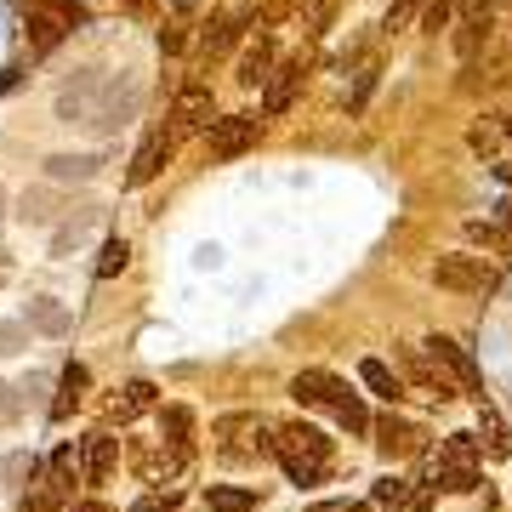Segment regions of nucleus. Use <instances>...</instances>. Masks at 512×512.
Segmentation results:
<instances>
[{
	"mask_svg": "<svg viewBox=\"0 0 512 512\" xmlns=\"http://www.w3.org/2000/svg\"><path fill=\"white\" fill-rule=\"evenodd\" d=\"M171 154H177V131H165V126H154L137 143V154H131V165H126V188H143V183H154L165 165H171Z\"/></svg>",
	"mask_w": 512,
	"mask_h": 512,
	"instance_id": "obj_8",
	"label": "nucleus"
},
{
	"mask_svg": "<svg viewBox=\"0 0 512 512\" xmlns=\"http://www.w3.org/2000/svg\"><path fill=\"white\" fill-rule=\"evenodd\" d=\"M376 63H370V69H359L353 74V92H348V114H365V103H370V92H376Z\"/></svg>",
	"mask_w": 512,
	"mask_h": 512,
	"instance_id": "obj_34",
	"label": "nucleus"
},
{
	"mask_svg": "<svg viewBox=\"0 0 512 512\" xmlns=\"http://www.w3.org/2000/svg\"><path fill=\"white\" fill-rule=\"evenodd\" d=\"M393 512H399V507H393Z\"/></svg>",
	"mask_w": 512,
	"mask_h": 512,
	"instance_id": "obj_49",
	"label": "nucleus"
},
{
	"mask_svg": "<svg viewBox=\"0 0 512 512\" xmlns=\"http://www.w3.org/2000/svg\"><path fill=\"white\" fill-rule=\"evenodd\" d=\"M23 35H29V52H35V57H52L57 46H63V35H69V23L57 18L52 6H40V0H35V6H29V18H23Z\"/></svg>",
	"mask_w": 512,
	"mask_h": 512,
	"instance_id": "obj_11",
	"label": "nucleus"
},
{
	"mask_svg": "<svg viewBox=\"0 0 512 512\" xmlns=\"http://www.w3.org/2000/svg\"><path fill=\"white\" fill-rule=\"evenodd\" d=\"M200 501L205 512H256V490H239V484H211Z\"/></svg>",
	"mask_w": 512,
	"mask_h": 512,
	"instance_id": "obj_28",
	"label": "nucleus"
},
{
	"mask_svg": "<svg viewBox=\"0 0 512 512\" xmlns=\"http://www.w3.org/2000/svg\"><path fill=\"white\" fill-rule=\"evenodd\" d=\"M74 478H80V467H74V444H57L52 461H46V495H52L57 507H69L74 501Z\"/></svg>",
	"mask_w": 512,
	"mask_h": 512,
	"instance_id": "obj_15",
	"label": "nucleus"
},
{
	"mask_svg": "<svg viewBox=\"0 0 512 512\" xmlns=\"http://www.w3.org/2000/svg\"><path fill=\"white\" fill-rule=\"evenodd\" d=\"M439 490L473 495V490H478V467H444V461H439Z\"/></svg>",
	"mask_w": 512,
	"mask_h": 512,
	"instance_id": "obj_32",
	"label": "nucleus"
},
{
	"mask_svg": "<svg viewBox=\"0 0 512 512\" xmlns=\"http://www.w3.org/2000/svg\"><path fill=\"white\" fill-rule=\"evenodd\" d=\"M18 80H23V63H6V69H0V92H12Z\"/></svg>",
	"mask_w": 512,
	"mask_h": 512,
	"instance_id": "obj_41",
	"label": "nucleus"
},
{
	"mask_svg": "<svg viewBox=\"0 0 512 512\" xmlns=\"http://www.w3.org/2000/svg\"><path fill=\"white\" fill-rule=\"evenodd\" d=\"M421 348L433 353V365L456 382V393L461 399H473V404H484V376H478V365H473V353L461 348V342H450V336H427Z\"/></svg>",
	"mask_w": 512,
	"mask_h": 512,
	"instance_id": "obj_3",
	"label": "nucleus"
},
{
	"mask_svg": "<svg viewBox=\"0 0 512 512\" xmlns=\"http://www.w3.org/2000/svg\"><path fill=\"white\" fill-rule=\"evenodd\" d=\"M126 6H131V12H148V6H154V0H126Z\"/></svg>",
	"mask_w": 512,
	"mask_h": 512,
	"instance_id": "obj_47",
	"label": "nucleus"
},
{
	"mask_svg": "<svg viewBox=\"0 0 512 512\" xmlns=\"http://www.w3.org/2000/svg\"><path fill=\"white\" fill-rule=\"evenodd\" d=\"M103 86H109V74L103 69H74L63 86H57V120H80V126H92L97 103H103Z\"/></svg>",
	"mask_w": 512,
	"mask_h": 512,
	"instance_id": "obj_2",
	"label": "nucleus"
},
{
	"mask_svg": "<svg viewBox=\"0 0 512 512\" xmlns=\"http://www.w3.org/2000/svg\"><path fill=\"white\" fill-rule=\"evenodd\" d=\"M160 444H171L177 456H188V444H194V416H188L183 404H160Z\"/></svg>",
	"mask_w": 512,
	"mask_h": 512,
	"instance_id": "obj_22",
	"label": "nucleus"
},
{
	"mask_svg": "<svg viewBox=\"0 0 512 512\" xmlns=\"http://www.w3.org/2000/svg\"><path fill=\"white\" fill-rule=\"evenodd\" d=\"M279 450H296V456L330 461V450H336V444H330L319 427H308V421H291V427H279Z\"/></svg>",
	"mask_w": 512,
	"mask_h": 512,
	"instance_id": "obj_18",
	"label": "nucleus"
},
{
	"mask_svg": "<svg viewBox=\"0 0 512 512\" xmlns=\"http://www.w3.org/2000/svg\"><path fill=\"white\" fill-rule=\"evenodd\" d=\"M404 495H410V490H404V478H376V490H370V501H387V507H399Z\"/></svg>",
	"mask_w": 512,
	"mask_h": 512,
	"instance_id": "obj_37",
	"label": "nucleus"
},
{
	"mask_svg": "<svg viewBox=\"0 0 512 512\" xmlns=\"http://www.w3.org/2000/svg\"><path fill=\"white\" fill-rule=\"evenodd\" d=\"M330 410H336V421L348 427L353 439H365V433H370V410H365V399H359L353 387H342V393H336V404H330Z\"/></svg>",
	"mask_w": 512,
	"mask_h": 512,
	"instance_id": "obj_30",
	"label": "nucleus"
},
{
	"mask_svg": "<svg viewBox=\"0 0 512 512\" xmlns=\"http://www.w3.org/2000/svg\"><path fill=\"white\" fill-rule=\"evenodd\" d=\"M183 46H188L183 23H165V29H160V52H165V57H177V52H183Z\"/></svg>",
	"mask_w": 512,
	"mask_h": 512,
	"instance_id": "obj_40",
	"label": "nucleus"
},
{
	"mask_svg": "<svg viewBox=\"0 0 512 512\" xmlns=\"http://www.w3.org/2000/svg\"><path fill=\"white\" fill-rule=\"evenodd\" d=\"M126 262H131V245H126L120 234H109V239H103V251H97V268H92V274H97V279H114V274H126Z\"/></svg>",
	"mask_w": 512,
	"mask_h": 512,
	"instance_id": "obj_31",
	"label": "nucleus"
},
{
	"mask_svg": "<svg viewBox=\"0 0 512 512\" xmlns=\"http://www.w3.org/2000/svg\"><path fill=\"white\" fill-rule=\"evenodd\" d=\"M97 171H103L97 154H52V160H46V177H52V183H92Z\"/></svg>",
	"mask_w": 512,
	"mask_h": 512,
	"instance_id": "obj_21",
	"label": "nucleus"
},
{
	"mask_svg": "<svg viewBox=\"0 0 512 512\" xmlns=\"http://www.w3.org/2000/svg\"><path fill=\"white\" fill-rule=\"evenodd\" d=\"M467 143H473L478 154H490V148H501V126H484V120H478V126L467 131Z\"/></svg>",
	"mask_w": 512,
	"mask_h": 512,
	"instance_id": "obj_38",
	"label": "nucleus"
},
{
	"mask_svg": "<svg viewBox=\"0 0 512 512\" xmlns=\"http://www.w3.org/2000/svg\"><path fill=\"white\" fill-rule=\"evenodd\" d=\"M404 376H410V382H416L427 399H439V404L456 399V382H450V376L433 365V353H427V348H404Z\"/></svg>",
	"mask_w": 512,
	"mask_h": 512,
	"instance_id": "obj_10",
	"label": "nucleus"
},
{
	"mask_svg": "<svg viewBox=\"0 0 512 512\" xmlns=\"http://www.w3.org/2000/svg\"><path fill=\"white\" fill-rule=\"evenodd\" d=\"M370 433H376V450H382L387 461H399V456H410V450H416V427H410V421H399V416L370 421Z\"/></svg>",
	"mask_w": 512,
	"mask_h": 512,
	"instance_id": "obj_17",
	"label": "nucleus"
},
{
	"mask_svg": "<svg viewBox=\"0 0 512 512\" xmlns=\"http://www.w3.org/2000/svg\"><path fill=\"white\" fill-rule=\"evenodd\" d=\"M12 353H23V325L0 319V359H12Z\"/></svg>",
	"mask_w": 512,
	"mask_h": 512,
	"instance_id": "obj_39",
	"label": "nucleus"
},
{
	"mask_svg": "<svg viewBox=\"0 0 512 512\" xmlns=\"http://www.w3.org/2000/svg\"><path fill=\"white\" fill-rule=\"evenodd\" d=\"M478 444H484V456H495V461L512 456V427H507V416H501L490 399L478 404Z\"/></svg>",
	"mask_w": 512,
	"mask_h": 512,
	"instance_id": "obj_16",
	"label": "nucleus"
},
{
	"mask_svg": "<svg viewBox=\"0 0 512 512\" xmlns=\"http://www.w3.org/2000/svg\"><path fill=\"white\" fill-rule=\"evenodd\" d=\"M69 512H114L109 501H69Z\"/></svg>",
	"mask_w": 512,
	"mask_h": 512,
	"instance_id": "obj_44",
	"label": "nucleus"
},
{
	"mask_svg": "<svg viewBox=\"0 0 512 512\" xmlns=\"http://www.w3.org/2000/svg\"><path fill=\"white\" fill-rule=\"evenodd\" d=\"M239 29H245V18H211L200 35V57H228L239 46Z\"/></svg>",
	"mask_w": 512,
	"mask_h": 512,
	"instance_id": "obj_23",
	"label": "nucleus"
},
{
	"mask_svg": "<svg viewBox=\"0 0 512 512\" xmlns=\"http://www.w3.org/2000/svg\"><path fill=\"white\" fill-rule=\"evenodd\" d=\"M359 382L376 393V399H387V404H399L404 399V376L387 359H359Z\"/></svg>",
	"mask_w": 512,
	"mask_h": 512,
	"instance_id": "obj_20",
	"label": "nucleus"
},
{
	"mask_svg": "<svg viewBox=\"0 0 512 512\" xmlns=\"http://www.w3.org/2000/svg\"><path fill=\"white\" fill-rule=\"evenodd\" d=\"M330 18V0H308V23H325Z\"/></svg>",
	"mask_w": 512,
	"mask_h": 512,
	"instance_id": "obj_43",
	"label": "nucleus"
},
{
	"mask_svg": "<svg viewBox=\"0 0 512 512\" xmlns=\"http://www.w3.org/2000/svg\"><path fill=\"white\" fill-rule=\"evenodd\" d=\"M0 217H6V188H0Z\"/></svg>",
	"mask_w": 512,
	"mask_h": 512,
	"instance_id": "obj_48",
	"label": "nucleus"
},
{
	"mask_svg": "<svg viewBox=\"0 0 512 512\" xmlns=\"http://www.w3.org/2000/svg\"><path fill=\"white\" fill-rule=\"evenodd\" d=\"M86 387H92V376H86V365H63V376H57V404H52V416L57 421H69L74 410H80V399H86Z\"/></svg>",
	"mask_w": 512,
	"mask_h": 512,
	"instance_id": "obj_19",
	"label": "nucleus"
},
{
	"mask_svg": "<svg viewBox=\"0 0 512 512\" xmlns=\"http://www.w3.org/2000/svg\"><path fill=\"white\" fill-rule=\"evenodd\" d=\"M29 325H35L40 336H69V308H63L57 296H35V302H29Z\"/></svg>",
	"mask_w": 512,
	"mask_h": 512,
	"instance_id": "obj_25",
	"label": "nucleus"
},
{
	"mask_svg": "<svg viewBox=\"0 0 512 512\" xmlns=\"http://www.w3.org/2000/svg\"><path fill=\"white\" fill-rule=\"evenodd\" d=\"M256 137H262V120H256V114H217V120L205 126L211 160H239L245 148H256Z\"/></svg>",
	"mask_w": 512,
	"mask_h": 512,
	"instance_id": "obj_5",
	"label": "nucleus"
},
{
	"mask_svg": "<svg viewBox=\"0 0 512 512\" xmlns=\"http://www.w3.org/2000/svg\"><path fill=\"white\" fill-rule=\"evenodd\" d=\"M439 461L444 467H478L484 461V444H478V433H450L439 444Z\"/></svg>",
	"mask_w": 512,
	"mask_h": 512,
	"instance_id": "obj_29",
	"label": "nucleus"
},
{
	"mask_svg": "<svg viewBox=\"0 0 512 512\" xmlns=\"http://www.w3.org/2000/svg\"><path fill=\"white\" fill-rule=\"evenodd\" d=\"M308 512H365L359 501H319V507H308Z\"/></svg>",
	"mask_w": 512,
	"mask_h": 512,
	"instance_id": "obj_42",
	"label": "nucleus"
},
{
	"mask_svg": "<svg viewBox=\"0 0 512 512\" xmlns=\"http://www.w3.org/2000/svg\"><path fill=\"white\" fill-rule=\"evenodd\" d=\"M433 285L456 291V296H484L495 285V268H490V256H478V251H450L433 262Z\"/></svg>",
	"mask_w": 512,
	"mask_h": 512,
	"instance_id": "obj_1",
	"label": "nucleus"
},
{
	"mask_svg": "<svg viewBox=\"0 0 512 512\" xmlns=\"http://www.w3.org/2000/svg\"><path fill=\"white\" fill-rule=\"evenodd\" d=\"M40 6H52L57 18L69 23V29H86V23H92V12H86V0H40Z\"/></svg>",
	"mask_w": 512,
	"mask_h": 512,
	"instance_id": "obj_35",
	"label": "nucleus"
},
{
	"mask_svg": "<svg viewBox=\"0 0 512 512\" xmlns=\"http://www.w3.org/2000/svg\"><path fill=\"white\" fill-rule=\"evenodd\" d=\"M217 120V92H211V80H183L177 97H171V131L183 137V131H200Z\"/></svg>",
	"mask_w": 512,
	"mask_h": 512,
	"instance_id": "obj_4",
	"label": "nucleus"
},
{
	"mask_svg": "<svg viewBox=\"0 0 512 512\" xmlns=\"http://www.w3.org/2000/svg\"><path fill=\"white\" fill-rule=\"evenodd\" d=\"M137 109H143V86H137L131 74H109V86H103V103H97L92 126L97 131H120Z\"/></svg>",
	"mask_w": 512,
	"mask_h": 512,
	"instance_id": "obj_7",
	"label": "nucleus"
},
{
	"mask_svg": "<svg viewBox=\"0 0 512 512\" xmlns=\"http://www.w3.org/2000/svg\"><path fill=\"white\" fill-rule=\"evenodd\" d=\"M501 222H507V228H512V200H501Z\"/></svg>",
	"mask_w": 512,
	"mask_h": 512,
	"instance_id": "obj_46",
	"label": "nucleus"
},
{
	"mask_svg": "<svg viewBox=\"0 0 512 512\" xmlns=\"http://www.w3.org/2000/svg\"><path fill=\"white\" fill-rule=\"evenodd\" d=\"M114 456H120V439H109V433L80 439V484H103L114 473Z\"/></svg>",
	"mask_w": 512,
	"mask_h": 512,
	"instance_id": "obj_12",
	"label": "nucleus"
},
{
	"mask_svg": "<svg viewBox=\"0 0 512 512\" xmlns=\"http://www.w3.org/2000/svg\"><path fill=\"white\" fill-rule=\"evenodd\" d=\"M421 6H427V0H393V6H387V18H382V29H387V35H399V29L416 18Z\"/></svg>",
	"mask_w": 512,
	"mask_h": 512,
	"instance_id": "obj_36",
	"label": "nucleus"
},
{
	"mask_svg": "<svg viewBox=\"0 0 512 512\" xmlns=\"http://www.w3.org/2000/svg\"><path fill=\"white\" fill-rule=\"evenodd\" d=\"M274 35H268V29H256V40L251 46H245V52H239V86H262V80H268V74H274Z\"/></svg>",
	"mask_w": 512,
	"mask_h": 512,
	"instance_id": "obj_13",
	"label": "nucleus"
},
{
	"mask_svg": "<svg viewBox=\"0 0 512 512\" xmlns=\"http://www.w3.org/2000/svg\"><path fill=\"white\" fill-rule=\"evenodd\" d=\"M302 80H308V63H302V57H291V63H274V74L262 80V114H268V120H279V114H285L296 97H302Z\"/></svg>",
	"mask_w": 512,
	"mask_h": 512,
	"instance_id": "obj_9",
	"label": "nucleus"
},
{
	"mask_svg": "<svg viewBox=\"0 0 512 512\" xmlns=\"http://www.w3.org/2000/svg\"><path fill=\"white\" fill-rule=\"evenodd\" d=\"M490 171H495V183H507V188H512V160H507V165H490Z\"/></svg>",
	"mask_w": 512,
	"mask_h": 512,
	"instance_id": "obj_45",
	"label": "nucleus"
},
{
	"mask_svg": "<svg viewBox=\"0 0 512 512\" xmlns=\"http://www.w3.org/2000/svg\"><path fill=\"white\" fill-rule=\"evenodd\" d=\"M450 23H456V0H427V6H421V29H427V35H439Z\"/></svg>",
	"mask_w": 512,
	"mask_h": 512,
	"instance_id": "obj_33",
	"label": "nucleus"
},
{
	"mask_svg": "<svg viewBox=\"0 0 512 512\" xmlns=\"http://www.w3.org/2000/svg\"><path fill=\"white\" fill-rule=\"evenodd\" d=\"M342 376H330V370H296V382H291V399L296 404H336V393H342Z\"/></svg>",
	"mask_w": 512,
	"mask_h": 512,
	"instance_id": "obj_14",
	"label": "nucleus"
},
{
	"mask_svg": "<svg viewBox=\"0 0 512 512\" xmlns=\"http://www.w3.org/2000/svg\"><path fill=\"white\" fill-rule=\"evenodd\" d=\"M97 217H103L97 205H86V211H74V217H63V222H57V234H52V251L63 256L69 245H80V239H86V234L97 228Z\"/></svg>",
	"mask_w": 512,
	"mask_h": 512,
	"instance_id": "obj_27",
	"label": "nucleus"
},
{
	"mask_svg": "<svg viewBox=\"0 0 512 512\" xmlns=\"http://www.w3.org/2000/svg\"><path fill=\"white\" fill-rule=\"evenodd\" d=\"M279 467H285V478H291L296 490H313V484H325L330 461H313V456H296V450H279Z\"/></svg>",
	"mask_w": 512,
	"mask_h": 512,
	"instance_id": "obj_24",
	"label": "nucleus"
},
{
	"mask_svg": "<svg viewBox=\"0 0 512 512\" xmlns=\"http://www.w3.org/2000/svg\"><path fill=\"white\" fill-rule=\"evenodd\" d=\"M154 382H126L120 387V399H114V421H137V416H148L154 410Z\"/></svg>",
	"mask_w": 512,
	"mask_h": 512,
	"instance_id": "obj_26",
	"label": "nucleus"
},
{
	"mask_svg": "<svg viewBox=\"0 0 512 512\" xmlns=\"http://www.w3.org/2000/svg\"><path fill=\"white\" fill-rule=\"evenodd\" d=\"M456 57L461 63H473L478 52H484V40H490L495 29V0H456Z\"/></svg>",
	"mask_w": 512,
	"mask_h": 512,
	"instance_id": "obj_6",
	"label": "nucleus"
}]
</instances>
